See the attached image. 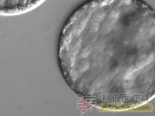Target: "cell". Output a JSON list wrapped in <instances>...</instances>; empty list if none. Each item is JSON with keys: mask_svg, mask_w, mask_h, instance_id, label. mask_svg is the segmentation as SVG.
I'll list each match as a JSON object with an SVG mask.
<instances>
[{"mask_svg": "<svg viewBox=\"0 0 155 116\" xmlns=\"http://www.w3.org/2000/svg\"><path fill=\"white\" fill-rule=\"evenodd\" d=\"M154 13L143 0H87L74 11L59 39L60 61L75 66L94 55H150Z\"/></svg>", "mask_w": 155, "mask_h": 116, "instance_id": "1", "label": "cell"}, {"mask_svg": "<svg viewBox=\"0 0 155 116\" xmlns=\"http://www.w3.org/2000/svg\"><path fill=\"white\" fill-rule=\"evenodd\" d=\"M45 0H0V14H17L30 11Z\"/></svg>", "mask_w": 155, "mask_h": 116, "instance_id": "2", "label": "cell"}]
</instances>
